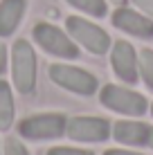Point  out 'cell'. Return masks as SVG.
Masks as SVG:
<instances>
[{
    "label": "cell",
    "instance_id": "obj_17",
    "mask_svg": "<svg viewBox=\"0 0 153 155\" xmlns=\"http://www.w3.org/2000/svg\"><path fill=\"white\" fill-rule=\"evenodd\" d=\"M133 2L138 5L144 14H149V18L153 20V0H133Z\"/></svg>",
    "mask_w": 153,
    "mask_h": 155
},
{
    "label": "cell",
    "instance_id": "obj_16",
    "mask_svg": "<svg viewBox=\"0 0 153 155\" xmlns=\"http://www.w3.org/2000/svg\"><path fill=\"white\" fill-rule=\"evenodd\" d=\"M47 155H92V153L81 151V148H63V146H59V148H52Z\"/></svg>",
    "mask_w": 153,
    "mask_h": 155
},
{
    "label": "cell",
    "instance_id": "obj_18",
    "mask_svg": "<svg viewBox=\"0 0 153 155\" xmlns=\"http://www.w3.org/2000/svg\"><path fill=\"white\" fill-rule=\"evenodd\" d=\"M5 68H7V47L0 43V74L5 72Z\"/></svg>",
    "mask_w": 153,
    "mask_h": 155
},
{
    "label": "cell",
    "instance_id": "obj_9",
    "mask_svg": "<svg viewBox=\"0 0 153 155\" xmlns=\"http://www.w3.org/2000/svg\"><path fill=\"white\" fill-rule=\"evenodd\" d=\"M113 25L128 34H135V36H142V38H151L153 36V20L151 18H144L140 16L138 12L133 9H117L113 14Z\"/></svg>",
    "mask_w": 153,
    "mask_h": 155
},
{
    "label": "cell",
    "instance_id": "obj_1",
    "mask_svg": "<svg viewBox=\"0 0 153 155\" xmlns=\"http://www.w3.org/2000/svg\"><path fill=\"white\" fill-rule=\"evenodd\" d=\"M12 74L18 92L29 94L36 85V54L27 41L14 43V58H12Z\"/></svg>",
    "mask_w": 153,
    "mask_h": 155
},
{
    "label": "cell",
    "instance_id": "obj_20",
    "mask_svg": "<svg viewBox=\"0 0 153 155\" xmlns=\"http://www.w3.org/2000/svg\"><path fill=\"white\" fill-rule=\"evenodd\" d=\"M146 144H149V146L153 148V130H151V128H149V137H146Z\"/></svg>",
    "mask_w": 153,
    "mask_h": 155
},
{
    "label": "cell",
    "instance_id": "obj_19",
    "mask_svg": "<svg viewBox=\"0 0 153 155\" xmlns=\"http://www.w3.org/2000/svg\"><path fill=\"white\" fill-rule=\"evenodd\" d=\"M104 155H142V153H131V151H106Z\"/></svg>",
    "mask_w": 153,
    "mask_h": 155
},
{
    "label": "cell",
    "instance_id": "obj_8",
    "mask_svg": "<svg viewBox=\"0 0 153 155\" xmlns=\"http://www.w3.org/2000/svg\"><path fill=\"white\" fill-rule=\"evenodd\" d=\"M113 68L117 72V77L126 83L138 81V54H135L133 45L126 41L115 43L113 47Z\"/></svg>",
    "mask_w": 153,
    "mask_h": 155
},
{
    "label": "cell",
    "instance_id": "obj_12",
    "mask_svg": "<svg viewBox=\"0 0 153 155\" xmlns=\"http://www.w3.org/2000/svg\"><path fill=\"white\" fill-rule=\"evenodd\" d=\"M14 121V97L5 81H0V130H7Z\"/></svg>",
    "mask_w": 153,
    "mask_h": 155
},
{
    "label": "cell",
    "instance_id": "obj_3",
    "mask_svg": "<svg viewBox=\"0 0 153 155\" xmlns=\"http://www.w3.org/2000/svg\"><path fill=\"white\" fill-rule=\"evenodd\" d=\"M68 31L75 41H79L86 50H90L92 54H106L108 45H110V38L108 34L104 31L101 27L88 23L83 18H77V16H70L68 18Z\"/></svg>",
    "mask_w": 153,
    "mask_h": 155
},
{
    "label": "cell",
    "instance_id": "obj_13",
    "mask_svg": "<svg viewBox=\"0 0 153 155\" xmlns=\"http://www.w3.org/2000/svg\"><path fill=\"white\" fill-rule=\"evenodd\" d=\"M72 7L81 9V12L90 14V16H104L106 14V5L104 0H68Z\"/></svg>",
    "mask_w": 153,
    "mask_h": 155
},
{
    "label": "cell",
    "instance_id": "obj_21",
    "mask_svg": "<svg viewBox=\"0 0 153 155\" xmlns=\"http://www.w3.org/2000/svg\"><path fill=\"white\" fill-rule=\"evenodd\" d=\"M113 2H115V5H124V0H113Z\"/></svg>",
    "mask_w": 153,
    "mask_h": 155
},
{
    "label": "cell",
    "instance_id": "obj_22",
    "mask_svg": "<svg viewBox=\"0 0 153 155\" xmlns=\"http://www.w3.org/2000/svg\"><path fill=\"white\" fill-rule=\"evenodd\" d=\"M151 115H153V110H151Z\"/></svg>",
    "mask_w": 153,
    "mask_h": 155
},
{
    "label": "cell",
    "instance_id": "obj_4",
    "mask_svg": "<svg viewBox=\"0 0 153 155\" xmlns=\"http://www.w3.org/2000/svg\"><path fill=\"white\" fill-rule=\"evenodd\" d=\"M34 38L45 52H50V54H54V56H61V58H77L79 56L77 45L68 38L59 27H54V25H47V23L36 25L34 27Z\"/></svg>",
    "mask_w": 153,
    "mask_h": 155
},
{
    "label": "cell",
    "instance_id": "obj_7",
    "mask_svg": "<svg viewBox=\"0 0 153 155\" xmlns=\"http://www.w3.org/2000/svg\"><path fill=\"white\" fill-rule=\"evenodd\" d=\"M65 133L77 142H104L108 137V121L99 117H75L68 121Z\"/></svg>",
    "mask_w": 153,
    "mask_h": 155
},
{
    "label": "cell",
    "instance_id": "obj_6",
    "mask_svg": "<svg viewBox=\"0 0 153 155\" xmlns=\"http://www.w3.org/2000/svg\"><path fill=\"white\" fill-rule=\"evenodd\" d=\"M50 77L54 83H59L61 88L65 90H72L77 94H92L97 90V79L92 77L90 72L86 70H79V68H72V65H56L50 68Z\"/></svg>",
    "mask_w": 153,
    "mask_h": 155
},
{
    "label": "cell",
    "instance_id": "obj_14",
    "mask_svg": "<svg viewBox=\"0 0 153 155\" xmlns=\"http://www.w3.org/2000/svg\"><path fill=\"white\" fill-rule=\"evenodd\" d=\"M140 72L146 85L153 90V50H142L140 52Z\"/></svg>",
    "mask_w": 153,
    "mask_h": 155
},
{
    "label": "cell",
    "instance_id": "obj_11",
    "mask_svg": "<svg viewBox=\"0 0 153 155\" xmlns=\"http://www.w3.org/2000/svg\"><path fill=\"white\" fill-rule=\"evenodd\" d=\"M113 135L122 144H146L149 126L140 121H117L113 128Z\"/></svg>",
    "mask_w": 153,
    "mask_h": 155
},
{
    "label": "cell",
    "instance_id": "obj_15",
    "mask_svg": "<svg viewBox=\"0 0 153 155\" xmlns=\"http://www.w3.org/2000/svg\"><path fill=\"white\" fill-rule=\"evenodd\" d=\"M5 155H29V153H27V148H25L20 142L7 140L5 142Z\"/></svg>",
    "mask_w": 153,
    "mask_h": 155
},
{
    "label": "cell",
    "instance_id": "obj_10",
    "mask_svg": "<svg viewBox=\"0 0 153 155\" xmlns=\"http://www.w3.org/2000/svg\"><path fill=\"white\" fill-rule=\"evenodd\" d=\"M25 14V0H2L0 2V36L14 34Z\"/></svg>",
    "mask_w": 153,
    "mask_h": 155
},
{
    "label": "cell",
    "instance_id": "obj_5",
    "mask_svg": "<svg viewBox=\"0 0 153 155\" xmlns=\"http://www.w3.org/2000/svg\"><path fill=\"white\" fill-rule=\"evenodd\" d=\"M65 117L63 115H36L20 121L18 130L27 140H54L65 133Z\"/></svg>",
    "mask_w": 153,
    "mask_h": 155
},
{
    "label": "cell",
    "instance_id": "obj_2",
    "mask_svg": "<svg viewBox=\"0 0 153 155\" xmlns=\"http://www.w3.org/2000/svg\"><path fill=\"white\" fill-rule=\"evenodd\" d=\"M101 104L115 113L131 117H140L146 113V99L133 90L119 88V85H106L101 90Z\"/></svg>",
    "mask_w": 153,
    "mask_h": 155
}]
</instances>
